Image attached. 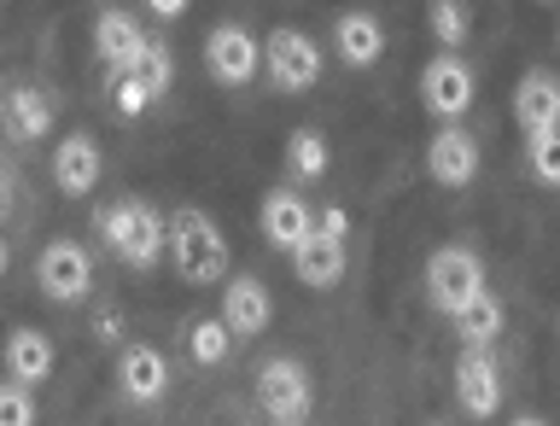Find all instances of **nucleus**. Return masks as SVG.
I'll return each instance as SVG.
<instances>
[{
    "label": "nucleus",
    "instance_id": "10",
    "mask_svg": "<svg viewBox=\"0 0 560 426\" xmlns=\"http://www.w3.org/2000/svg\"><path fill=\"white\" fill-rule=\"evenodd\" d=\"M455 403L472 415V421H490L502 410V368L490 350H462V362H455Z\"/></svg>",
    "mask_w": 560,
    "mask_h": 426
},
{
    "label": "nucleus",
    "instance_id": "20",
    "mask_svg": "<svg viewBox=\"0 0 560 426\" xmlns=\"http://www.w3.org/2000/svg\"><path fill=\"white\" fill-rule=\"evenodd\" d=\"M0 123H7L12 140H42L52 129V100L42 88H12L7 105H0Z\"/></svg>",
    "mask_w": 560,
    "mask_h": 426
},
{
    "label": "nucleus",
    "instance_id": "7",
    "mask_svg": "<svg viewBox=\"0 0 560 426\" xmlns=\"http://www.w3.org/2000/svg\"><path fill=\"white\" fill-rule=\"evenodd\" d=\"M257 65H262V42L252 30H240V24H217L205 35V70L217 77L222 88H245L257 77Z\"/></svg>",
    "mask_w": 560,
    "mask_h": 426
},
{
    "label": "nucleus",
    "instance_id": "1",
    "mask_svg": "<svg viewBox=\"0 0 560 426\" xmlns=\"http://www.w3.org/2000/svg\"><path fill=\"white\" fill-rule=\"evenodd\" d=\"M100 234L105 245L129 263V269H158V257L170 252V217H158L147 199H122V205H105L100 210Z\"/></svg>",
    "mask_w": 560,
    "mask_h": 426
},
{
    "label": "nucleus",
    "instance_id": "2",
    "mask_svg": "<svg viewBox=\"0 0 560 426\" xmlns=\"http://www.w3.org/2000/svg\"><path fill=\"white\" fill-rule=\"evenodd\" d=\"M170 257H175V269H182L187 287H210V280L228 275V240H222V228L210 222L205 210H192V205H182L170 217Z\"/></svg>",
    "mask_w": 560,
    "mask_h": 426
},
{
    "label": "nucleus",
    "instance_id": "9",
    "mask_svg": "<svg viewBox=\"0 0 560 426\" xmlns=\"http://www.w3.org/2000/svg\"><path fill=\"white\" fill-rule=\"evenodd\" d=\"M420 105H427L438 123L467 117V105H472V70L455 59V53H438V59L420 70Z\"/></svg>",
    "mask_w": 560,
    "mask_h": 426
},
{
    "label": "nucleus",
    "instance_id": "11",
    "mask_svg": "<svg viewBox=\"0 0 560 426\" xmlns=\"http://www.w3.org/2000/svg\"><path fill=\"white\" fill-rule=\"evenodd\" d=\"M427 175L438 187H467L472 175H479V140L467 129H455V123H444L427 147Z\"/></svg>",
    "mask_w": 560,
    "mask_h": 426
},
{
    "label": "nucleus",
    "instance_id": "15",
    "mask_svg": "<svg viewBox=\"0 0 560 426\" xmlns=\"http://www.w3.org/2000/svg\"><path fill=\"white\" fill-rule=\"evenodd\" d=\"M514 123L525 135H542V129H560V82L549 70H525L520 88H514Z\"/></svg>",
    "mask_w": 560,
    "mask_h": 426
},
{
    "label": "nucleus",
    "instance_id": "5",
    "mask_svg": "<svg viewBox=\"0 0 560 426\" xmlns=\"http://www.w3.org/2000/svg\"><path fill=\"white\" fill-rule=\"evenodd\" d=\"M479 292H485L479 252H467V245H444V252H432V263H427V298H432V310L462 315L467 298H479Z\"/></svg>",
    "mask_w": 560,
    "mask_h": 426
},
{
    "label": "nucleus",
    "instance_id": "18",
    "mask_svg": "<svg viewBox=\"0 0 560 426\" xmlns=\"http://www.w3.org/2000/svg\"><path fill=\"white\" fill-rule=\"evenodd\" d=\"M147 42L140 35V24L129 12H100V24H94V53H100V65H105V77H117V70H129V59H135V47Z\"/></svg>",
    "mask_w": 560,
    "mask_h": 426
},
{
    "label": "nucleus",
    "instance_id": "6",
    "mask_svg": "<svg viewBox=\"0 0 560 426\" xmlns=\"http://www.w3.org/2000/svg\"><path fill=\"white\" fill-rule=\"evenodd\" d=\"M262 65H269L280 94H310L315 77H322V47H315L304 30H275L269 42H262Z\"/></svg>",
    "mask_w": 560,
    "mask_h": 426
},
{
    "label": "nucleus",
    "instance_id": "27",
    "mask_svg": "<svg viewBox=\"0 0 560 426\" xmlns=\"http://www.w3.org/2000/svg\"><path fill=\"white\" fill-rule=\"evenodd\" d=\"M525 147H532V175H537V182L560 187V129L525 135Z\"/></svg>",
    "mask_w": 560,
    "mask_h": 426
},
{
    "label": "nucleus",
    "instance_id": "30",
    "mask_svg": "<svg viewBox=\"0 0 560 426\" xmlns=\"http://www.w3.org/2000/svg\"><path fill=\"white\" fill-rule=\"evenodd\" d=\"M7 210H12V175L0 170V217H7Z\"/></svg>",
    "mask_w": 560,
    "mask_h": 426
},
{
    "label": "nucleus",
    "instance_id": "19",
    "mask_svg": "<svg viewBox=\"0 0 560 426\" xmlns=\"http://www.w3.org/2000/svg\"><path fill=\"white\" fill-rule=\"evenodd\" d=\"M7 375L18 385H42L52 375V339L35 327H12L7 333Z\"/></svg>",
    "mask_w": 560,
    "mask_h": 426
},
{
    "label": "nucleus",
    "instance_id": "21",
    "mask_svg": "<svg viewBox=\"0 0 560 426\" xmlns=\"http://www.w3.org/2000/svg\"><path fill=\"white\" fill-rule=\"evenodd\" d=\"M455 327H462V345L490 350V345H497V333H502V298H497V292L467 298V310L455 315Z\"/></svg>",
    "mask_w": 560,
    "mask_h": 426
},
{
    "label": "nucleus",
    "instance_id": "8",
    "mask_svg": "<svg viewBox=\"0 0 560 426\" xmlns=\"http://www.w3.org/2000/svg\"><path fill=\"white\" fill-rule=\"evenodd\" d=\"M35 280H42V292L52 304H77V298H88V287H94V263H88V252L77 240H52L47 252L35 257Z\"/></svg>",
    "mask_w": 560,
    "mask_h": 426
},
{
    "label": "nucleus",
    "instance_id": "17",
    "mask_svg": "<svg viewBox=\"0 0 560 426\" xmlns=\"http://www.w3.org/2000/svg\"><path fill=\"white\" fill-rule=\"evenodd\" d=\"M332 47H339V59H345L350 70L380 65V53H385V30H380V18H374V12H345L339 24H332Z\"/></svg>",
    "mask_w": 560,
    "mask_h": 426
},
{
    "label": "nucleus",
    "instance_id": "13",
    "mask_svg": "<svg viewBox=\"0 0 560 426\" xmlns=\"http://www.w3.org/2000/svg\"><path fill=\"white\" fill-rule=\"evenodd\" d=\"M52 187H59L65 199H82V193L100 187V147H94V135H65L59 147H52Z\"/></svg>",
    "mask_w": 560,
    "mask_h": 426
},
{
    "label": "nucleus",
    "instance_id": "29",
    "mask_svg": "<svg viewBox=\"0 0 560 426\" xmlns=\"http://www.w3.org/2000/svg\"><path fill=\"white\" fill-rule=\"evenodd\" d=\"M147 7H152L158 18H182V12H187V0H147Z\"/></svg>",
    "mask_w": 560,
    "mask_h": 426
},
{
    "label": "nucleus",
    "instance_id": "14",
    "mask_svg": "<svg viewBox=\"0 0 560 426\" xmlns=\"http://www.w3.org/2000/svg\"><path fill=\"white\" fill-rule=\"evenodd\" d=\"M269 315H275V298H269V287L262 280H252V275H234L222 287V322L240 333V339H257L262 327H269Z\"/></svg>",
    "mask_w": 560,
    "mask_h": 426
},
{
    "label": "nucleus",
    "instance_id": "16",
    "mask_svg": "<svg viewBox=\"0 0 560 426\" xmlns=\"http://www.w3.org/2000/svg\"><path fill=\"white\" fill-rule=\"evenodd\" d=\"M310 228H315V217H310V205L298 199L292 187H275L269 199H262V240H269L275 252H292Z\"/></svg>",
    "mask_w": 560,
    "mask_h": 426
},
{
    "label": "nucleus",
    "instance_id": "4",
    "mask_svg": "<svg viewBox=\"0 0 560 426\" xmlns=\"http://www.w3.org/2000/svg\"><path fill=\"white\" fill-rule=\"evenodd\" d=\"M310 375H304V362H292V357H269L257 368V410L269 415L275 426H304L310 421Z\"/></svg>",
    "mask_w": 560,
    "mask_h": 426
},
{
    "label": "nucleus",
    "instance_id": "22",
    "mask_svg": "<svg viewBox=\"0 0 560 426\" xmlns=\"http://www.w3.org/2000/svg\"><path fill=\"white\" fill-rule=\"evenodd\" d=\"M287 164H292V175H298V182H322V175H327V164H332V152H327V135H322V129H298V135L287 140Z\"/></svg>",
    "mask_w": 560,
    "mask_h": 426
},
{
    "label": "nucleus",
    "instance_id": "32",
    "mask_svg": "<svg viewBox=\"0 0 560 426\" xmlns=\"http://www.w3.org/2000/svg\"><path fill=\"white\" fill-rule=\"evenodd\" d=\"M514 426H549V421H537V415H520Z\"/></svg>",
    "mask_w": 560,
    "mask_h": 426
},
{
    "label": "nucleus",
    "instance_id": "12",
    "mask_svg": "<svg viewBox=\"0 0 560 426\" xmlns=\"http://www.w3.org/2000/svg\"><path fill=\"white\" fill-rule=\"evenodd\" d=\"M117 385H122V398H129V403H158V398L170 392V362H164V350H158V345H122Z\"/></svg>",
    "mask_w": 560,
    "mask_h": 426
},
{
    "label": "nucleus",
    "instance_id": "24",
    "mask_svg": "<svg viewBox=\"0 0 560 426\" xmlns=\"http://www.w3.org/2000/svg\"><path fill=\"white\" fill-rule=\"evenodd\" d=\"M228 345H234V327H228L222 315H205V322L187 327V350H192V362H205V368H217L228 357Z\"/></svg>",
    "mask_w": 560,
    "mask_h": 426
},
{
    "label": "nucleus",
    "instance_id": "25",
    "mask_svg": "<svg viewBox=\"0 0 560 426\" xmlns=\"http://www.w3.org/2000/svg\"><path fill=\"white\" fill-rule=\"evenodd\" d=\"M467 30H472L467 0H432V35H438V47H462Z\"/></svg>",
    "mask_w": 560,
    "mask_h": 426
},
{
    "label": "nucleus",
    "instance_id": "28",
    "mask_svg": "<svg viewBox=\"0 0 560 426\" xmlns=\"http://www.w3.org/2000/svg\"><path fill=\"white\" fill-rule=\"evenodd\" d=\"M0 426H35V398H30V385H18V380L0 385Z\"/></svg>",
    "mask_w": 560,
    "mask_h": 426
},
{
    "label": "nucleus",
    "instance_id": "31",
    "mask_svg": "<svg viewBox=\"0 0 560 426\" xmlns=\"http://www.w3.org/2000/svg\"><path fill=\"white\" fill-rule=\"evenodd\" d=\"M7 269H12V245L0 240V275H7Z\"/></svg>",
    "mask_w": 560,
    "mask_h": 426
},
{
    "label": "nucleus",
    "instance_id": "23",
    "mask_svg": "<svg viewBox=\"0 0 560 426\" xmlns=\"http://www.w3.org/2000/svg\"><path fill=\"white\" fill-rule=\"evenodd\" d=\"M129 70H135V77L152 88V94H170V82H175V59H170V42H158V35H147V42L135 47Z\"/></svg>",
    "mask_w": 560,
    "mask_h": 426
},
{
    "label": "nucleus",
    "instance_id": "26",
    "mask_svg": "<svg viewBox=\"0 0 560 426\" xmlns=\"http://www.w3.org/2000/svg\"><path fill=\"white\" fill-rule=\"evenodd\" d=\"M105 82H112V105H117V117H140V112H147V105L158 100L152 88L135 77V70H117V77H105Z\"/></svg>",
    "mask_w": 560,
    "mask_h": 426
},
{
    "label": "nucleus",
    "instance_id": "3",
    "mask_svg": "<svg viewBox=\"0 0 560 426\" xmlns=\"http://www.w3.org/2000/svg\"><path fill=\"white\" fill-rule=\"evenodd\" d=\"M345 228H350L345 210L327 205L322 222L292 245V269H298L304 287H339V280H345Z\"/></svg>",
    "mask_w": 560,
    "mask_h": 426
},
{
    "label": "nucleus",
    "instance_id": "33",
    "mask_svg": "<svg viewBox=\"0 0 560 426\" xmlns=\"http://www.w3.org/2000/svg\"><path fill=\"white\" fill-rule=\"evenodd\" d=\"M432 426H450V421H432Z\"/></svg>",
    "mask_w": 560,
    "mask_h": 426
}]
</instances>
